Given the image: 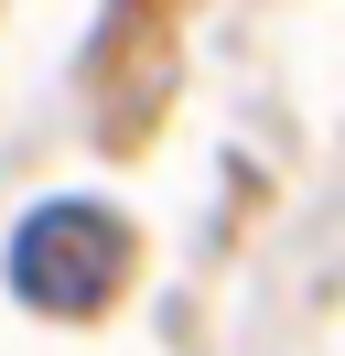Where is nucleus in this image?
<instances>
[{"label": "nucleus", "instance_id": "1", "mask_svg": "<svg viewBox=\"0 0 345 356\" xmlns=\"http://www.w3.org/2000/svg\"><path fill=\"white\" fill-rule=\"evenodd\" d=\"M129 281V227L86 195H54L11 227V291L33 313H97L108 291Z\"/></svg>", "mask_w": 345, "mask_h": 356}]
</instances>
